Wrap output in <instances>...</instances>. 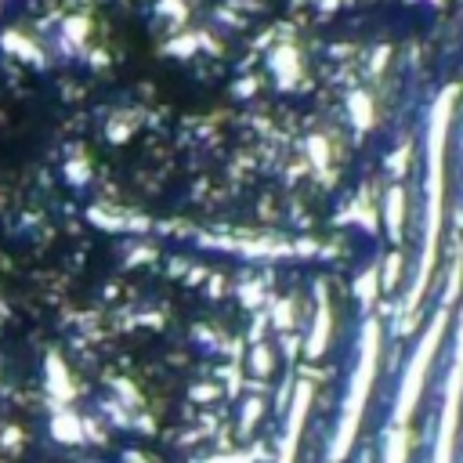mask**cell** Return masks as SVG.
<instances>
[{
	"instance_id": "obj_1",
	"label": "cell",
	"mask_w": 463,
	"mask_h": 463,
	"mask_svg": "<svg viewBox=\"0 0 463 463\" xmlns=\"http://www.w3.org/2000/svg\"><path fill=\"white\" fill-rule=\"evenodd\" d=\"M449 112H452V91H445L434 102L431 130H427V232H423V257L420 275L409 297V307L423 297V286L431 282L434 257H438V232H441V178H445V138H449Z\"/></svg>"
},
{
	"instance_id": "obj_2",
	"label": "cell",
	"mask_w": 463,
	"mask_h": 463,
	"mask_svg": "<svg viewBox=\"0 0 463 463\" xmlns=\"http://www.w3.org/2000/svg\"><path fill=\"white\" fill-rule=\"evenodd\" d=\"M377 355H380V326H377V319H370L366 334H362V359H359V370H355L348 398H344V413H341V427H337V441H334V459L330 463H341L348 456L352 441H355V431H359L366 402H370V387H373V373H377Z\"/></svg>"
},
{
	"instance_id": "obj_3",
	"label": "cell",
	"mask_w": 463,
	"mask_h": 463,
	"mask_svg": "<svg viewBox=\"0 0 463 463\" xmlns=\"http://www.w3.org/2000/svg\"><path fill=\"white\" fill-rule=\"evenodd\" d=\"M459 402H463V319H459V334H456V352H452V370H449L445 405H441V427H438L431 463H452V445H456V427H459Z\"/></svg>"
},
{
	"instance_id": "obj_4",
	"label": "cell",
	"mask_w": 463,
	"mask_h": 463,
	"mask_svg": "<svg viewBox=\"0 0 463 463\" xmlns=\"http://www.w3.org/2000/svg\"><path fill=\"white\" fill-rule=\"evenodd\" d=\"M441 334H445V312L434 316V323L427 326L420 348L413 352V359H409V366H405L402 391H398V420H405V416L413 413V402L420 398V391H423V384H427V370H431V359H434V352H438V344H441Z\"/></svg>"
},
{
	"instance_id": "obj_5",
	"label": "cell",
	"mask_w": 463,
	"mask_h": 463,
	"mask_svg": "<svg viewBox=\"0 0 463 463\" xmlns=\"http://www.w3.org/2000/svg\"><path fill=\"white\" fill-rule=\"evenodd\" d=\"M307 402H312V387L300 384L297 387V398H293V409H289V423H286L279 463H293L297 459V441H300V427H304V416H307Z\"/></svg>"
},
{
	"instance_id": "obj_6",
	"label": "cell",
	"mask_w": 463,
	"mask_h": 463,
	"mask_svg": "<svg viewBox=\"0 0 463 463\" xmlns=\"http://www.w3.org/2000/svg\"><path fill=\"white\" fill-rule=\"evenodd\" d=\"M326 330H330V304H326V293H319V326H316V334H312V344H307V352H312V355L323 352Z\"/></svg>"
},
{
	"instance_id": "obj_7",
	"label": "cell",
	"mask_w": 463,
	"mask_h": 463,
	"mask_svg": "<svg viewBox=\"0 0 463 463\" xmlns=\"http://www.w3.org/2000/svg\"><path fill=\"white\" fill-rule=\"evenodd\" d=\"M387 225H391V236H398V228H402V192L398 189L387 196Z\"/></svg>"
},
{
	"instance_id": "obj_8",
	"label": "cell",
	"mask_w": 463,
	"mask_h": 463,
	"mask_svg": "<svg viewBox=\"0 0 463 463\" xmlns=\"http://www.w3.org/2000/svg\"><path fill=\"white\" fill-rule=\"evenodd\" d=\"M384 463H405V434L402 431H395L387 438V459Z\"/></svg>"
},
{
	"instance_id": "obj_9",
	"label": "cell",
	"mask_w": 463,
	"mask_h": 463,
	"mask_svg": "<svg viewBox=\"0 0 463 463\" xmlns=\"http://www.w3.org/2000/svg\"><path fill=\"white\" fill-rule=\"evenodd\" d=\"M359 297H362V300H373V297H377V268L366 272V279H359Z\"/></svg>"
}]
</instances>
